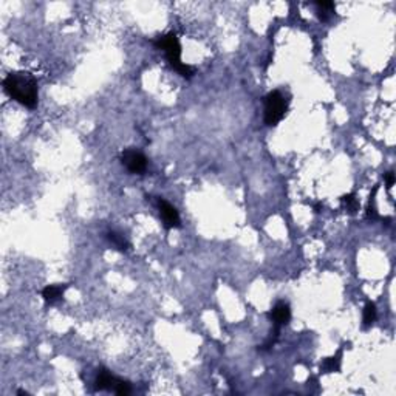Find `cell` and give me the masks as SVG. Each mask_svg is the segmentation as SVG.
<instances>
[{"label":"cell","instance_id":"cell-1","mask_svg":"<svg viewBox=\"0 0 396 396\" xmlns=\"http://www.w3.org/2000/svg\"><path fill=\"white\" fill-rule=\"evenodd\" d=\"M4 90L11 99L28 108H33L37 104V82L30 73H10L4 79Z\"/></svg>","mask_w":396,"mask_h":396},{"label":"cell","instance_id":"cell-2","mask_svg":"<svg viewBox=\"0 0 396 396\" xmlns=\"http://www.w3.org/2000/svg\"><path fill=\"white\" fill-rule=\"evenodd\" d=\"M153 45L166 53L169 63L175 70H177L178 75H181L183 78H187V79L193 76V69L181 62V45H180V40H178L177 34L169 33V34L160 36L153 40Z\"/></svg>","mask_w":396,"mask_h":396},{"label":"cell","instance_id":"cell-3","mask_svg":"<svg viewBox=\"0 0 396 396\" xmlns=\"http://www.w3.org/2000/svg\"><path fill=\"white\" fill-rule=\"evenodd\" d=\"M288 110V102L280 92H271L265 98V124L273 127L277 125Z\"/></svg>","mask_w":396,"mask_h":396},{"label":"cell","instance_id":"cell-4","mask_svg":"<svg viewBox=\"0 0 396 396\" xmlns=\"http://www.w3.org/2000/svg\"><path fill=\"white\" fill-rule=\"evenodd\" d=\"M121 161L131 173H143L147 169V158L135 149H125L121 153Z\"/></svg>","mask_w":396,"mask_h":396},{"label":"cell","instance_id":"cell-5","mask_svg":"<svg viewBox=\"0 0 396 396\" xmlns=\"http://www.w3.org/2000/svg\"><path fill=\"white\" fill-rule=\"evenodd\" d=\"M157 205H158L160 215H161L163 225H164L166 229H173V228H180L181 226L180 214L170 203H167L166 200H163V198H158Z\"/></svg>","mask_w":396,"mask_h":396},{"label":"cell","instance_id":"cell-6","mask_svg":"<svg viewBox=\"0 0 396 396\" xmlns=\"http://www.w3.org/2000/svg\"><path fill=\"white\" fill-rule=\"evenodd\" d=\"M270 319L273 322V325L276 328H280L283 325H287L291 319V310H290V305L285 303V302H277L273 310L270 311Z\"/></svg>","mask_w":396,"mask_h":396},{"label":"cell","instance_id":"cell-7","mask_svg":"<svg viewBox=\"0 0 396 396\" xmlns=\"http://www.w3.org/2000/svg\"><path fill=\"white\" fill-rule=\"evenodd\" d=\"M115 381H116V376H113L108 370L101 368V370H98V375H96V379H95V388L98 391L113 390Z\"/></svg>","mask_w":396,"mask_h":396},{"label":"cell","instance_id":"cell-8","mask_svg":"<svg viewBox=\"0 0 396 396\" xmlns=\"http://www.w3.org/2000/svg\"><path fill=\"white\" fill-rule=\"evenodd\" d=\"M67 287H60V285H48V287L43 288L42 291V297L47 303L53 305L56 302H59L63 296V291Z\"/></svg>","mask_w":396,"mask_h":396},{"label":"cell","instance_id":"cell-9","mask_svg":"<svg viewBox=\"0 0 396 396\" xmlns=\"http://www.w3.org/2000/svg\"><path fill=\"white\" fill-rule=\"evenodd\" d=\"M107 240H108L110 243H112L116 249H119V251H127V249L130 248V245H128V241L125 240V237L121 235V234H118V232H115V231L107 234Z\"/></svg>","mask_w":396,"mask_h":396},{"label":"cell","instance_id":"cell-10","mask_svg":"<svg viewBox=\"0 0 396 396\" xmlns=\"http://www.w3.org/2000/svg\"><path fill=\"white\" fill-rule=\"evenodd\" d=\"M376 320V305L373 302H367L364 308V316H362V325L364 328H368Z\"/></svg>","mask_w":396,"mask_h":396},{"label":"cell","instance_id":"cell-11","mask_svg":"<svg viewBox=\"0 0 396 396\" xmlns=\"http://www.w3.org/2000/svg\"><path fill=\"white\" fill-rule=\"evenodd\" d=\"M320 370L323 373H335L341 370V353H338L333 358H326L322 364H320Z\"/></svg>","mask_w":396,"mask_h":396},{"label":"cell","instance_id":"cell-12","mask_svg":"<svg viewBox=\"0 0 396 396\" xmlns=\"http://www.w3.org/2000/svg\"><path fill=\"white\" fill-rule=\"evenodd\" d=\"M341 202L344 205V208L347 209L348 214H356L359 211V202L356 200V195L355 193H348V195H344L341 198Z\"/></svg>","mask_w":396,"mask_h":396},{"label":"cell","instance_id":"cell-13","mask_svg":"<svg viewBox=\"0 0 396 396\" xmlns=\"http://www.w3.org/2000/svg\"><path fill=\"white\" fill-rule=\"evenodd\" d=\"M316 7H317L319 17H320V20H323V22L328 20V14H329V11H333V10L336 8V5H335L333 2H317Z\"/></svg>","mask_w":396,"mask_h":396},{"label":"cell","instance_id":"cell-14","mask_svg":"<svg viewBox=\"0 0 396 396\" xmlns=\"http://www.w3.org/2000/svg\"><path fill=\"white\" fill-rule=\"evenodd\" d=\"M112 391H115L116 394H121V396H127V394H130V391H131V387H130V384H128L127 381H122V379L116 378Z\"/></svg>","mask_w":396,"mask_h":396},{"label":"cell","instance_id":"cell-15","mask_svg":"<svg viewBox=\"0 0 396 396\" xmlns=\"http://www.w3.org/2000/svg\"><path fill=\"white\" fill-rule=\"evenodd\" d=\"M385 184H387V189H391V187H393V184H394V175H393V172H388V173L385 175Z\"/></svg>","mask_w":396,"mask_h":396},{"label":"cell","instance_id":"cell-16","mask_svg":"<svg viewBox=\"0 0 396 396\" xmlns=\"http://www.w3.org/2000/svg\"><path fill=\"white\" fill-rule=\"evenodd\" d=\"M322 208H323V206H322L320 203H317V205L314 206V211H316V212H320V209H322Z\"/></svg>","mask_w":396,"mask_h":396}]
</instances>
